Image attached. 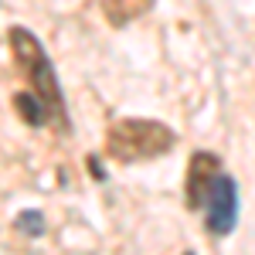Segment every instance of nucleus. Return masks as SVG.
Returning <instances> with one entry per match:
<instances>
[{
	"mask_svg": "<svg viewBox=\"0 0 255 255\" xmlns=\"http://www.w3.org/2000/svg\"><path fill=\"white\" fill-rule=\"evenodd\" d=\"M17 228L27 232V235H41V232H44V221H41L38 211H24V215L17 218Z\"/></svg>",
	"mask_w": 255,
	"mask_h": 255,
	"instance_id": "nucleus-6",
	"label": "nucleus"
},
{
	"mask_svg": "<svg viewBox=\"0 0 255 255\" xmlns=\"http://www.w3.org/2000/svg\"><path fill=\"white\" fill-rule=\"evenodd\" d=\"M204 204H208V228L215 232V235H228L232 228H235L238 221V187L232 177L218 174L215 184H211V191L204 197Z\"/></svg>",
	"mask_w": 255,
	"mask_h": 255,
	"instance_id": "nucleus-3",
	"label": "nucleus"
},
{
	"mask_svg": "<svg viewBox=\"0 0 255 255\" xmlns=\"http://www.w3.org/2000/svg\"><path fill=\"white\" fill-rule=\"evenodd\" d=\"M174 146V129L157 119H119L106 136V153L123 160H153Z\"/></svg>",
	"mask_w": 255,
	"mask_h": 255,
	"instance_id": "nucleus-2",
	"label": "nucleus"
},
{
	"mask_svg": "<svg viewBox=\"0 0 255 255\" xmlns=\"http://www.w3.org/2000/svg\"><path fill=\"white\" fill-rule=\"evenodd\" d=\"M150 7H153V0H102V14H106V20L113 27H123V24L136 20Z\"/></svg>",
	"mask_w": 255,
	"mask_h": 255,
	"instance_id": "nucleus-5",
	"label": "nucleus"
},
{
	"mask_svg": "<svg viewBox=\"0 0 255 255\" xmlns=\"http://www.w3.org/2000/svg\"><path fill=\"white\" fill-rule=\"evenodd\" d=\"M10 51H14V61L24 72V79L31 82V92H17L14 96V106L24 123L31 126H55V129H68V113H65V96H61V85L55 79V65L48 61L41 41L24 31V27H10Z\"/></svg>",
	"mask_w": 255,
	"mask_h": 255,
	"instance_id": "nucleus-1",
	"label": "nucleus"
},
{
	"mask_svg": "<svg viewBox=\"0 0 255 255\" xmlns=\"http://www.w3.org/2000/svg\"><path fill=\"white\" fill-rule=\"evenodd\" d=\"M187 255H194V252H187Z\"/></svg>",
	"mask_w": 255,
	"mask_h": 255,
	"instance_id": "nucleus-7",
	"label": "nucleus"
},
{
	"mask_svg": "<svg viewBox=\"0 0 255 255\" xmlns=\"http://www.w3.org/2000/svg\"><path fill=\"white\" fill-rule=\"evenodd\" d=\"M218 174H221V160L215 153L201 150L191 157V167H187V204L191 208H204V197H208Z\"/></svg>",
	"mask_w": 255,
	"mask_h": 255,
	"instance_id": "nucleus-4",
	"label": "nucleus"
}]
</instances>
